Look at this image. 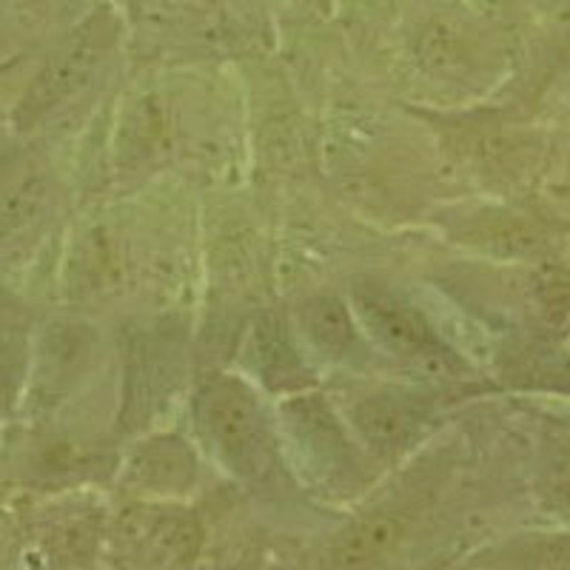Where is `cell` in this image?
<instances>
[{
    "label": "cell",
    "mask_w": 570,
    "mask_h": 570,
    "mask_svg": "<svg viewBox=\"0 0 570 570\" xmlns=\"http://www.w3.org/2000/svg\"><path fill=\"white\" fill-rule=\"evenodd\" d=\"M206 422L214 442L232 465L257 471L266 462L268 445H272L266 420L246 385L228 383V380L214 385L206 396Z\"/></svg>",
    "instance_id": "cell-1"
},
{
    "label": "cell",
    "mask_w": 570,
    "mask_h": 570,
    "mask_svg": "<svg viewBox=\"0 0 570 570\" xmlns=\"http://www.w3.org/2000/svg\"><path fill=\"white\" fill-rule=\"evenodd\" d=\"M354 308L363 320L365 328L374 334L380 343L405 360H420V363H440L442 345L428 328L425 320L409 305L391 297L385 288L374 283L354 285Z\"/></svg>",
    "instance_id": "cell-2"
},
{
    "label": "cell",
    "mask_w": 570,
    "mask_h": 570,
    "mask_svg": "<svg viewBox=\"0 0 570 570\" xmlns=\"http://www.w3.org/2000/svg\"><path fill=\"white\" fill-rule=\"evenodd\" d=\"M100 38L98 32H83L78 40H71L63 52L46 66L38 83L27 95L23 106H20V120H35L60 100L69 98L71 91L78 89L86 78H89L91 66L98 60Z\"/></svg>",
    "instance_id": "cell-3"
},
{
    "label": "cell",
    "mask_w": 570,
    "mask_h": 570,
    "mask_svg": "<svg viewBox=\"0 0 570 570\" xmlns=\"http://www.w3.org/2000/svg\"><path fill=\"white\" fill-rule=\"evenodd\" d=\"M405 531L409 522L402 513H374L360 519L334 542L328 570H374L391 557V551H396Z\"/></svg>",
    "instance_id": "cell-4"
},
{
    "label": "cell",
    "mask_w": 570,
    "mask_h": 570,
    "mask_svg": "<svg viewBox=\"0 0 570 570\" xmlns=\"http://www.w3.org/2000/svg\"><path fill=\"white\" fill-rule=\"evenodd\" d=\"M303 328L320 351L343 354L354 340L348 308L337 297H314L303 305Z\"/></svg>",
    "instance_id": "cell-5"
},
{
    "label": "cell",
    "mask_w": 570,
    "mask_h": 570,
    "mask_svg": "<svg viewBox=\"0 0 570 570\" xmlns=\"http://www.w3.org/2000/svg\"><path fill=\"white\" fill-rule=\"evenodd\" d=\"M356 425L376 448H396L414 428V414L391 396H374L356 409Z\"/></svg>",
    "instance_id": "cell-6"
}]
</instances>
